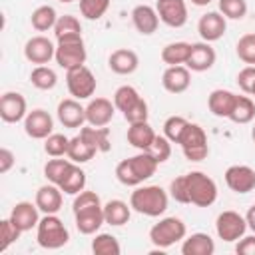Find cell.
I'll list each match as a JSON object with an SVG mask.
<instances>
[{
  "instance_id": "6da1fadb",
  "label": "cell",
  "mask_w": 255,
  "mask_h": 255,
  "mask_svg": "<svg viewBox=\"0 0 255 255\" xmlns=\"http://www.w3.org/2000/svg\"><path fill=\"white\" fill-rule=\"evenodd\" d=\"M157 165V159L149 151H139L128 159H122L116 165V177L122 185L137 187L155 173Z\"/></svg>"
},
{
  "instance_id": "7a4b0ae2",
  "label": "cell",
  "mask_w": 255,
  "mask_h": 255,
  "mask_svg": "<svg viewBox=\"0 0 255 255\" xmlns=\"http://www.w3.org/2000/svg\"><path fill=\"white\" fill-rule=\"evenodd\" d=\"M169 203V195L159 185H137L129 195V205L133 211L147 215V217H159L165 213Z\"/></svg>"
},
{
  "instance_id": "3957f363",
  "label": "cell",
  "mask_w": 255,
  "mask_h": 255,
  "mask_svg": "<svg viewBox=\"0 0 255 255\" xmlns=\"http://www.w3.org/2000/svg\"><path fill=\"white\" fill-rule=\"evenodd\" d=\"M36 241L42 249H60L70 241V231L56 213H44L36 227Z\"/></svg>"
},
{
  "instance_id": "277c9868",
  "label": "cell",
  "mask_w": 255,
  "mask_h": 255,
  "mask_svg": "<svg viewBox=\"0 0 255 255\" xmlns=\"http://www.w3.org/2000/svg\"><path fill=\"white\" fill-rule=\"evenodd\" d=\"M187 235V227L185 223L171 215V217H163L159 219L151 229H149V241L157 247V249H167L171 245H175L177 241H183Z\"/></svg>"
},
{
  "instance_id": "5b68a950",
  "label": "cell",
  "mask_w": 255,
  "mask_h": 255,
  "mask_svg": "<svg viewBox=\"0 0 255 255\" xmlns=\"http://www.w3.org/2000/svg\"><path fill=\"white\" fill-rule=\"evenodd\" d=\"M189 203L197 207H209L217 199V183L203 171H189L185 173Z\"/></svg>"
},
{
  "instance_id": "8992f818",
  "label": "cell",
  "mask_w": 255,
  "mask_h": 255,
  "mask_svg": "<svg viewBox=\"0 0 255 255\" xmlns=\"http://www.w3.org/2000/svg\"><path fill=\"white\" fill-rule=\"evenodd\" d=\"M179 145L183 149L185 159L189 161H203L209 155V143H207V133L199 124H187Z\"/></svg>"
},
{
  "instance_id": "52a82bcc",
  "label": "cell",
  "mask_w": 255,
  "mask_h": 255,
  "mask_svg": "<svg viewBox=\"0 0 255 255\" xmlns=\"http://www.w3.org/2000/svg\"><path fill=\"white\" fill-rule=\"evenodd\" d=\"M66 86L72 98L76 100H88L94 96L96 92V76L92 74V70L84 64V66H76L72 70H66Z\"/></svg>"
},
{
  "instance_id": "ba28073f",
  "label": "cell",
  "mask_w": 255,
  "mask_h": 255,
  "mask_svg": "<svg viewBox=\"0 0 255 255\" xmlns=\"http://www.w3.org/2000/svg\"><path fill=\"white\" fill-rule=\"evenodd\" d=\"M86 58H88V52H86V44H84V38H70V40H60L58 46H56V64L64 70H72L76 66H84L86 64Z\"/></svg>"
},
{
  "instance_id": "9c48e42d",
  "label": "cell",
  "mask_w": 255,
  "mask_h": 255,
  "mask_svg": "<svg viewBox=\"0 0 255 255\" xmlns=\"http://www.w3.org/2000/svg\"><path fill=\"white\" fill-rule=\"evenodd\" d=\"M215 231H217V237L227 241V243L239 241L247 231L245 215H241L237 211H231V209L221 211L215 219Z\"/></svg>"
},
{
  "instance_id": "30bf717a",
  "label": "cell",
  "mask_w": 255,
  "mask_h": 255,
  "mask_svg": "<svg viewBox=\"0 0 255 255\" xmlns=\"http://www.w3.org/2000/svg\"><path fill=\"white\" fill-rule=\"evenodd\" d=\"M28 116V104L26 98L20 92H6L0 98V118L6 124H18L24 122Z\"/></svg>"
},
{
  "instance_id": "8fae6325",
  "label": "cell",
  "mask_w": 255,
  "mask_h": 255,
  "mask_svg": "<svg viewBox=\"0 0 255 255\" xmlns=\"http://www.w3.org/2000/svg\"><path fill=\"white\" fill-rule=\"evenodd\" d=\"M56 56V46L50 38L46 36H32L26 44H24V58L30 64L36 66H46L52 58Z\"/></svg>"
},
{
  "instance_id": "7c38bea8",
  "label": "cell",
  "mask_w": 255,
  "mask_h": 255,
  "mask_svg": "<svg viewBox=\"0 0 255 255\" xmlns=\"http://www.w3.org/2000/svg\"><path fill=\"white\" fill-rule=\"evenodd\" d=\"M155 10L159 22L169 28H181L187 22V4L185 0H157Z\"/></svg>"
},
{
  "instance_id": "4fadbf2b",
  "label": "cell",
  "mask_w": 255,
  "mask_h": 255,
  "mask_svg": "<svg viewBox=\"0 0 255 255\" xmlns=\"http://www.w3.org/2000/svg\"><path fill=\"white\" fill-rule=\"evenodd\" d=\"M52 129H54V120L42 108L28 112V116L24 118V131L32 139H46L50 133H54Z\"/></svg>"
},
{
  "instance_id": "5bb4252c",
  "label": "cell",
  "mask_w": 255,
  "mask_h": 255,
  "mask_svg": "<svg viewBox=\"0 0 255 255\" xmlns=\"http://www.w3.org/2000/svg\"><path fill=\"white\" fill-rule=\"evenodd\" d=\"M223 177L227 187L235 193H249L255 189V169L249 165H229Z\"/></svg>"
},
{
  "instance_id": "9a60e30c",
  "label": "cell",
  "mask_w": 255,
  "mask_h": 255,
  "mask_svg": "<svg viewBox=\"0 0 255 255\" xmlns=\"http://www.w3.org/2000/svg\"><path fill=\"white\" fill-rule=\"evenodd\" d=\"M227 30V18L221 12H207L197 22V32L203 42H217Z\"/></svg>"
},
{
  "instance_id": "2e32d148",
  "label": "cell",
  "mask_w": 255,
  "mask_h": 255,
  "mask_svg": "<svg viewBox=\"0 0 255 255\" xmlns=\"http://www.w3.org/2000/svg\"><path fill=\"white\" fill-rule=\"evenodd\" d=\"M58 120L64 128H70V129H76V128H82L86 124V108L80 104V100L76 98H66L58 104Z\"/></svg>"
},
{
  "instance_id": "e0dca14e",
  "label": "cell",
  "mask_w": 255,
  "mask_h": 255,
  "mask_svg": "<svg viewBox=\"0 0 255 255\" xmlns=\"http://www.w3.org/2000/svg\"><path fill=\"white\" fill-rule=\"evenodd\" d=\"M215 60H217V54L209 42H195L189 48V56H187L185 66L191 72H205V70L213 68Z\"/></svg>"
},
{
  "instance_id": "ac0fdd59",
  "label": "cell",
  "mask_w": 255,
  "mask_h": 255,
  "mask_svg": "<svg viewBox=\"0 0 255 255\" xmlns=\"http://www.w3.org/2000/svg\"><path fill=\"white\" fill-rule=\"evenodd\" d=\"M161 86L169 94H183L191 86V70L187 66H167L161 76Z\"/></svg>"
},
{
  "instance_id": "d6986e66",
  "label": "cell",
  "mask_w": 255,
  "mask_h": 255,
  "mask_svg": "<svg viewBox=\"0 0 255 255\" xmlns=\"http://www.w3.org/2000/svg\"><path fill=\"white\" fill-rule=\"evenodd\" d=\"M114 114H116V106L108 98H94L86 106V124L104 128L112 122Z\"/></svg>"
},
{
  "instance_id": "ffe728a7",
  "label": "cell",
  "mask_w": 255,
  "mask_h": 255,
  "mask_svg": "<svg viewBox=\"0 0 255 255\" xmlns=\"http://www.w3.org/2000/svg\"><path fill=\"white\" fill-rule=\"evenodd\" d=\"M38 205L36 201H18L12 211H10V221L24 233V231H30L32 227H38L40 223V215H38Z\"/></svg>"
},
{
  "instance_id": "44dd1931",
  "label": "cell",
  "mask_w": 255,
  "mask_h": 255,
  "mask_svg": "<svg viewBox=\"0 0 255 255\" xmlns=\"http://www.w3.org/2000/svg\"><path fill=\"white\" fill-rule=\"evenodd\" d=\"M108 66L114 74H120V76H129L137 70L139 66V56L129 50V48H118L110 54L108 58Z\"/></svg>"
},
{
  "instance_id": "7402d4cb",
  "label": "cell",
  "mask_w": 255,
  "mask_h": 255,
  "mask_svg": "<svg viewBox=\"0 0 255 255\" xmlns=\"http://www.w3.org/2000/svg\"><path fill=\"white\" fill-rule=\"evenodd\" d=\"M74 219H76V229L82 235H94L106 223V219H104V205H96V207H88V209L76 211Z\"/></svg>"
},
{
  "instance_id": "603a6c76",
  "label": "cell",
  "mask_w": 255,
  "mask_h": 255,
  "mask_svg": "<svg viewBox=\"0 0 255 255\" xmlns=\"http://www.w3.org/2000/svg\"><path fill=\"white\" fill-rule=\"evenodd\" d=\"M131 22L141 36H151L159 26V16H157V10L153 6L137 4L131 10Z\"/></svg>"
},
{
  "instance_id": "cb8c5ba5",
  "label": "cell",
  "mask_w": 255,
  "mask_h": 255,
  "mask_svg": "<svg viewBox=\"0 0 255 255\" xmlns=\"http://www.w3.org/2000/svg\"><path fill=\"white\" fill-rule=\"evenodd\" d=\"M62 193L64 191L56 183H46V185L38 187L34 201L42 213H58L62 209V201H64Z\"/></svg>"
},
{
  "instance_id": "d4e9b609",
  "label": "cell",
  "mask_w": 255,
  "mask_h": 255,
  "mask_svg": "<svg viewBox=\"0 0 255 255\" xmlns=\"http://www.w3.org/2000/svg\"><path fill=\"white\" fill-rule=\"evenodd\" d=\"M155 135H157V133L153 131V128H151L147 122L129 124V128H128V133H126V137H128V143H129L131 147L139 149V151H147V149H149V145L153 143Z\"/></svg>"
},
{
  "instance_id": "484cf974",
  "label": "cell",
  "mask_w": 255,
  "mask_h": 255,
  "mask_svg": "<svg viewBox=\"0 0 255 255\" xmlns=\"http://www.w3.org/2000/svg\"><path fill=\"white\" fill-rule=\"evenodd\" d=\"M235 98L237 94H233L231 90H223V88H217L209 94L207 98V108L213 116L217 118H229L231 110H233V104H235Z\"/></svg>"
},
{
  "instance_id": "4316f807",
  "label": "cell",
  "mask_w": 255,
  "mask_h": 255,
  "mask_svg": "<svg viewBox=\"0 0 255 255\" xmlns=\"http://www.w3.org/2000/svg\"><path fill=\"white\" fill-rule=\"evenodd\" d=\"M181 253L183 255H213L215 253V241L207 233H191L189 237L183 239L181 243Z\"/></svg>"
},
{
  "instance_id": "83f0119b",
  "label": "cell",
  "mask_w": 255,
  "mask_h": 255,
  "mask_svg": "<svg viewBox=\"0 0 255 255\" xmlns=\"http://www.w3.org/2000/svg\"><path fill=\"white\" fill-rule=\"evenodd\" d=\"M58 187H60L64 193H68V195H78L80 191L86 189V171H84L78 163L72 161L70 167L66 169L64 177L60 179Z\"/></svg>"
},
{
  "instance_id": "f1b7e54d",
  "label": "cell",
  "mask_w": 255,
  "mask_h": 255,
  "mask_svg": "<svg viewBox=\"0 0 255 255\" xmlns=\"http://www.w3.org/2000/svg\"><path fill=\"white\" fill-rule=\"evenodd\" d=\"M131 217V205H128L122 199H110L104 205V219L112 227H122Z\"/></svg>"
},
{
  "instance_id": "f546056e",
  "label": "cell",
  "mask_w": 255,
  "mask_h": 255,
  "mask_svg": "<svg viewBox=\"0 0 255 255\" xmlns=\"http://www.w3.org/2000/svg\"><path fill=\"white\" fill-rule=\"evenodd\" d=\"M80 135L92 145V147H96L98 151H102V153H106V151H110V147H112V143H110V128H96V126H82L80 128Z\"/></svg>"
},
{
  "instance_id": "4dcf8cb0",
  "label": "cell",
  "mask_w": 255,
  "mask_h": 255,
  "mask_svg": "<svg viewBox=\"0 0 255 255\" xmlns=\"http://www.w3.org/2000/svg\"><path fill=\"white\" fill-rule=\"evenodd\" d=\"M58 14H56V8L54 6H48V4H42L38 6L32 16H30V24L34 30L38 32H48V30H54L56 22H58Z\"/></svg>"
},
{
  "instance_id": "1f68e13d",
  "label": "cell",
  "mask_w": 255,
  "mask_h": 255,
  "mask_svg": "<svg viewBox=\"0 0 255 255\" xmlns=\"http://www.w3.org/2000/svg\"><path fill=\"white\" fill-rule=\"evenodd\" d=\"M189 42H169L161 48V62L167 66H185L189 56Z\"/></svg>"
},
{
  "instance_id": "d6a6232c",
  "label": "cell",
  "mask_w": 255,
  "mask_h": 255,
  "mask_svg": "<svg viewBox=\"0 0 255 255\" xmlns=\"http://www.w3.org/2000/svg\"><path fill=\"white\" fill-rule=\"evenodd\" d=\"M82 36V24L76 16L72 14H64L58 18L56 26H54V38L56 42L60 40H70V38H80Z\"/></svg>"
},
{
  "instance_id": "836d02e7",
  "label": "cell",
  "mask_w": 255,
  "mask_h": 255,
  "mask_svg": "<svg viewBox=\"0 0 255 255\" xmlns=\"http://www.w3.org/2000/svg\"><path fill=\"white\" fill-rule=\"evenodd\" d=\"M96 153H98V149L92 147L80 133L74 135V137H70V147H68V155H66V157H70L74 163H86V161H90Z\"/></svg>"
},
{
  "instance_id": "e575fe53",
  "label": "cell",
  "mask_w": 255,
  "mask_h": 255,
  "mask_svg": "<svg viewBox=\"0 0 255 255\" xmlns=\"http://www.w3.org/2000/svg\"><path fill=\"white\" fill-rule=\"evenodd\" d=\"M255 118V102L249 96H237L229 120L233 124H249Z\"/></svg>"
},
{
  "instance_id": "d590c367",
  "label": "cell",
  "mask_w": 255,
  "mask_h": 255,
  "mask_svg": "<svg viewBox=\"0 0 255 255\" xmlns=\"http://www.w3.org/2000/svg\"><path fill=\"white\" fill-rule=\"evenodd\" d=\"M92 251L96 255H120L122 245L112 233H98L92 239Z\"/></svg>"
},
{
  "instance_id": "8d00e7d4",
  "label": "cell",
  "mask_w": 255,
  "mask_h": 255,
  "mask_svg": "<svg viewBox=\"0 0 255 255\" xmlns=\"http://www.w3.org/2000/svg\"><path fill=\"white\" fill-rule=\"evenodd\" d=\"M30 82L38 90H52L58 84V76L50 66H36L30 72Z\"/></svg>"
},
{
  "instance_id": "74e56055",
  "label": "cell",
  "mask_w": 255,
  "mask_h": 255,
  "mask_svg": "<svg viewBox=\"0 0 255 255\" xmlns=\"http://www.w3.org/2000/svg\"><path fill=\"white\" fill-rule=\"evenodd\" d=\"M141 96H139V92L133 88V86H120L116 92H114V106H116V110H120L122 114L124 112H128L137 100H139Z\"/></svg>"
},
{
  "instance_id": "f35d334b",
  "label": "cell",
  "mask_w": 255,
  "mask_h": 255,
  "mask_svg": "<svg viewBox=\"0 0 255 255\" xmlns=\"http://www.w3.org/2000/svg\"><path fill=\"white\" fill-rule=\"evenodd\" d=\"M68 147H70V137H66L64 133H50L44 139V151L50 157H64V155H68Z\"/></svg>"
},
{
  "instance_id": "ab89813d",
  "label": "cell",
  "mask_w": 255,
  "mask_h": 255,
  "mask_svg": "<svg viewBox=\"0 0 255 255\" xmlns=\"http://www.w3.org/2000/svg\"><path fill=\"white\" fill-rule=\"evenodd\" d=\"M187 120L183 116H169L165 122H163V135L171 141V143H179L185 128H187Z\"/></svg>"
},
{
  "instance_id": "60d3db41",
  "label": "cell",
  "mask_w": 255,
  "mask_h": 255,
  "mask_svg": "<svg viewBox=\"0 0 255 255\" xmlns=\"http://www.w3.org/2000/svg\"><path fill=\"white\" fill-rule=\"evenodd\" d=\"M72 159H62V157H54V159H48L46 165H44V177L50 181V183H60V179L64 177L66 169L70 167Z\"/></svg>"
},
{
  "instance_id": "b9f144b4",
  "label": "cell",
  "mask_w": 255,
  "mask_h": 255,
  "mask_svg": "<svg viewBox=\"0 0 255 255\" xmlns=\"http://www.w3.org/2000/svg\"><path fill=\"white\" fill-rule=\"evenodd\" d=\"M110 8V0H80V14L86 20H100Z\"/></svg>"
},
{
  "instance_id": "7bdbcfd3",
  "label": "cell",
  "mask_w": 255,
  "mask_h": 255,
  "mask_svg": "<svg viewBox=\"0 0 255 255\" xmlns=\"http://www.w3.org/2000/svg\"><path fill=\"white\" fill-rule=\"evenodd\" d=\"M235 52H237L241 62H245L249 66H255V34H243L237 40Z\"/></svg>"
},
{
  "instance_id": "ee69618b",
  "label": "cell",
  "mask_w": 255,
  "mask_h": 255,
  "mask_svg": "<svg viewBox=\"0 0 255 255\" xmlns=\"http://www.w3.org/2000/svg\"><path fill=\"white\" fill-rule=\"evenodd\" d=\"M219 12L229 20H243L247 16L245 0H219Z\"/></svg>"
},
{
  "instance_id": "f6af8a7d",
  "label": "cell",
  "mask_w": 255,
  "mask_h": 255,
  "mask_svg": "<svg viewBox=\"0 0 255 255\" xmlns=\"http://www.w3.org/2000/svg\"><path fill=\"white\" fill-rule=\"evenodd\" d=\"M20 235H22V231L10 221V217L8 219H2L0 221V251L4 253L14 241L20 239Z\"/></svg>"
},
{
  "instance_id": "bcb514c9",
  "label": "cell",
  "mask_w": 255,
  "mask_h": 255,
  "mask_svg": "<svg viewBox=\"0 0 255 255\" xmlns=\"http://www.w3.org/2000/svg\"><path fill=\"white\" fill-rule=\"evenodd\" d=\"M147 151L157 159V163H163L171 155V141L165 135H155V139H153V143L149 145Z\"/></svg>"
},
{
  "instance_id": "7dc6e473",
  "label": "cell",
  "mask_w": 255,
  "mask_h": 255,
  "mask_svg": "<svg viewBox=\"0 0 255 255\" xmlns=\"http://www.w3.org/2000/svg\"><path fill=\"white\" fill-rule=\"evenodd\" d=\"M96 205H102L100 201V195L96 191H80L76 197H74V203H72V211H82V209H88V207H96Z\"/></svg>"
},
{
  "instance_id": "c3c4849f",
  "label": "cell",
  "mask_w": 255,
  "mask_h": 255,
  "mask_svg": "<svg viewBox=\"0 0 255 255\" xmlns=\"http://www.w3.org/2000/svg\"><path fill=\"white\" fill-rule=\"evenodd\" d=\"M147 116H149V112H147V102L143 100V98H139L128 112H124V118H126V122L128 124H137V122H147Z\"/></svg>"
},
{
  "instance_id": "681fc988",
  "label": "cell",
  "mask_w": 255,
  "mask_h": 255,
  "mask_svg": "<svg viewBox=\"0 0 255 255\" xmlns=\"http://www.w3.org/2000/svg\"><path fill=\"white\" fill-rule=\"evenodd\" d=\"M169 195L179 203H189V191H187V179L185 175H177L169 183Z\"/></svg>"
},
{
  "instance_id": "f907efd6",
  "label": "cell",
  "mask_w": 255,
  "mask_h": 255,
  "mask_svg": "<svg viewBox=\"0 0 255 255\" xmlns=\"http://www.w3.org/2000/svg\"><path fill=\"white\" fill-rule=\"evenodd\" d=\"M237 86L241 88L243 94H251V90L255 86V66H245L237 74Z\"/></svg>"
},
{
  "instance_id": "816d5d0a",
  "label": "cell",
  "mask_w": 255,
  "mask_h": 255,
  "mask_svg": "<svg viewBox=\"0 0 255 255\" xmlns=\"http://www.w3.org/2000/svg\"><path fill=\"white\" fill-rule=\"evenodd\" d=\"M235 253H239V255H255V233L253 235H243L235 245Z\"/></svg>"
},
{
  "instance_id": "f5cc1de1",
  "label": "cell",
  "mask_w": 255,
  "mask_h": 255,
  "mask_svg": "<svg viewBox=\"0 0 255 255\" xmlns=\"http://www.w3.org/2000/svg\"><path fill=\"white\" fill-rule=\"evenodd\" d=\"M16 163V155L8 147H0V173H8Z\"/></svg>"
},
{
  "instance_id": "db71d44e",
  "label": "cell",
  "mask_w": 255,
  "mask_h": 255,
  "mask_svg": "<svg viewBox=\"0 0 255 255\" xmlns=\"http://www.w3.org/2000/svg\"><path fill=\"white\" fill-rule=\"evenodd\" d=\"M245 221H247V227L255 233V205H251L249 211L245 213Z\"/></svg>"
},
{
  "instance_id": "11a10c76",
  "label": "cell",
  "mask_w": 255,
  "mask_h": 255,
  "mask_svg": "<svg viewBox=\"0 0 255 255\" xmlns=\"http://www.w3.org/2000/svg\"><path fill=\"white\" fill-rule=\"evenodd\" d=\"M211 0H191V4H195V6H207Z\"/></svg>"
},
{
  "instance_id": "9f6ffc18",
  "label": "cell",
  "mask_w": 255,
  "mask_h": 255,
  "mask_svg": "<svg viewBox=\"0 0 255 255\" xmlns=\"http://www.w3.org/2000/svg\"><path fill=\"white\" fill-rule=\"evenodd\" d=\"M251 139H253V143H255V126L251 128Z\"/></svg>"
},
{
  "instance_id": "6f0895ef",
  "label": "cell",
  "mask_w": 255,
  "mask_h": 255,
  "mask_svg": "<svg viewBox=\"0 0 255 255\" xmlns=\"http://www.w3.org/2000/svg\"><path fill=\"white\" fill-rule=\"evenodd\" d=\"M58 2H62V4H70V2H74V0H58Z\"/></svg>"
},
{
  "instance_id": "680465c9",
  "label": "cell",
  "mask_w": 255,
  "mask_h": 255,
  "mask_svg": "<svg viewBox=\"0 0 255 255\" xmlns=\"http://www.w3.org/2000/svg\"><path fill=\"white\" fill-rule=\"evenodd\" d=\"M251 96H255V86H253V90H251Z\"/></svg>"
}]
</instances>
